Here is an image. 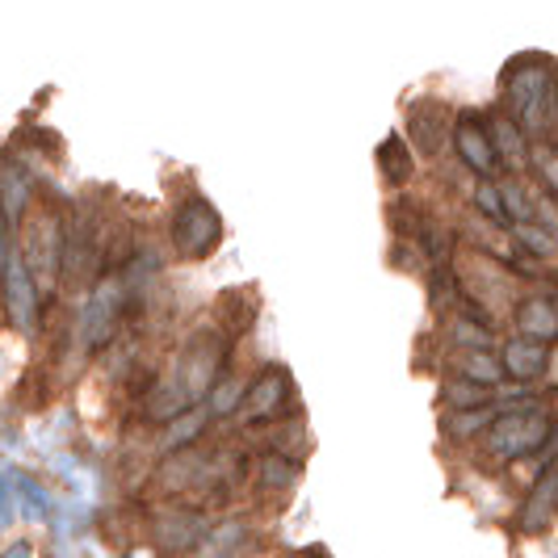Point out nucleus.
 Here are the masks:
<instances>
[{
    "mask_svg": "<svg viewBox=\"0 0 558 558\" xmlns=\"http://www.w3.org/2000/svg\"><path fill=\"white\" fill-rule=\"evenodd\" d=\"M0 202H4V215H9V219H17V215H22V206H26V181H22V177H9Z\"/></svg>",
    "mask_w": 558,
    "mask_h": 558,
    "instance_id": "nucleus-18",
    "label": "nucleus"
},
{
    "mask_svg": "<svg viewBox=\"0 0 558 558\" xmlns=\"http://www.w3.org/2000/svg\"><path fill=\"white\" fill-rule=\"evenodd\" d=\"M223 235V223H219V210L206 202V197H190L177 206V219H172V244L181 256H206V252L219 244Z\"/></svg>",
    "mask_w": 558,
    "mask_h": 558,
    "instance_id": "nucleus-3",
    "label": "nucleus"
},
{
    "mask_svg": "<svg viewBox=\"0 0 558 558\" xmlns=\"http://www.w3.org/2000/svg\"><path fill=\"white\" fill-rule=\"evenodd\" d=\"M118 311H122V286L118 281H101L97 290H93V299H88V307L81 315V336L88 349H97V344H106L113 336V324H118Z\"/></svg>",
    "mask_w": 558,
    "mask_h": 558,
    "instance_id": "nucleus-5",
    "label": "nucleus"
},
{
    "mask_svg": "<svg viewBox=\"0 0 558 558\" xmlns=\"http://www.w3.org/2000/svg\"><path fill=\"white\" fill-rule=\"evenodd\" d=\"M4 558H29V546H13V550H9Z\"/></svg>",
    "mask_w": 558,
    "mask_h": 558,
    "instance_id": "nucleus-22",
    "label": "nucleus"
},
{
    "mask_svg": "<svg viewBox=\"0 0 558 558\" xmlns=\"http://www.w3.org/2000/svg\"><path fill=\"white\" fill-rule=\"evenodd\" d=\"M4 290H9V315L29 328L34 324V281L26 274V256L13 248L9 260H4Z\"/></svg>",
    "mask_w": 558,
    "mask_h": 558,
    "instance_id": "nucleus-9",
    "label": "nucleus"
},
{
    "mask_svg": "<svg viewBox=\"0 0 558 558\" xmlns=\"http://www.w3.org/2000/svg\"><path fill=\"white\" fill-rule=\"evenodd\" d=\"M533 165L542 168L546 185H550V190L558 194V156H555V151H550V147H537V151H533Z\"/></svg>",
    "mask_w": 558,
    "mask_h": 558,
    "instance_id": "nucleus-21",
    "label": "nucleus"
},
{
    "mask_svg": "<svg viewBox=\"0 0 558 558\" xmlns=\"http://www.w3.org/2000/svg\"><path fill=\"white\" fill-rule=\"evenodd\" d=\"M492 140H496V147H500V156L508 165H525V135H521V126L512 118H496L492 122Z\"/></svg>",
    "mask_w": 558,
    "mask_h": 558,
    "instance_id": "nucleus-14",
    "label": "nucleus"
},
{
    "mask_svg": "<svg viewBox=\"0 0 558 558\" xmlns=\"http://www.w3.org/2000/svg\"><path fill=\"white\" fill-rule=\"evenodd\" d=\"M508 101L521 113V122L537 131L546 122V106H550V68L542 56L517 59L508 72Z\"/></svg>",
    "mask_w": 558,
    "mask_h": 558,
    "instance_id": "nucleus-2",
    "label": "nucleus"
},
{
    "mask_svg": "<svg viewBox=\"0 0 558 558\" xmlns=\"http://www.w3.org/2000/svg\"><path fill=\"white\" fill-rule=\"evenodd\" d=\"M475 202H478V210H483L487 219H496V223H508V206H504V194L496 190V185H492V181H483V185H478Z\"/></svg>",
    "mask_w": 558,
    "mask_h": 558,
    "instance_id": "nucleus-17",
    "label": "nucleus"
},
{
    "mask_svg": "<svg viewBox=\"0 0 558 558\" xmlns=\"http://www.w3.org/2000/svg\"><path fill=\"white\" fill-rule=\"evenodd\" d=\"M555 517H558V462H550V466L537 475V483H533L530 500L521 508V521H517V525L525 533H537V530H546Z\"/></svg>",
    "mask_w": 558,
    "mask_h": 558,
    "instance_id": "nucleus-6",
    "label": "nucleus"
},
{
    "mask_svg": "<svg viewBox=\"0 0 558 558\" xmlns=\"http://www.w3.org/2000/svg\"><path fill=\"white\" fill-rule=\"evenodd\" d=\"M550 441V416L542 408H525V412H504L487 424V449L496 458H525Z\"/></svg>",
    "mask_w": 558,
    "mask_h": 558,
    "instance_id": "nucleus-1",
    "label": "nucleus"
},
{
    "mask_svg": "<svg viewBox=\"0 0 558 558\" xmlns=\"http://www.w3.org/2000/svg\"><path fill=\"white\" fill-rule=\"evenodd\" d=\"M453 143H458V156L466 160V168H475L478 177H492V172H496V160H500L496 140L478 126L475 118H462V122L453 126Z\"/></svg>",
    "mask_w": 558,
    "mask_h": 558,
    "instance_id": "nucleus-7",
    "label": "nucleus"
},
{
    "mask_svg": "<svg viewBox=\"0 0 558 558\" xmlns=\"http://www.w3.org/2000/svg\"><path fill=\"white\" fill-rule=\"evenodd\" d=\"M290 391V383H286V374L281 369H269L260 383H252V391L244 395V403H240V420H269L281 412V399Z\"/></svg>",
    "mask_w": 558,
    "mask_h": 558,
    "instance_id": "nucleus-10",
    "label": "nucleus"
},
{
    "mask_svg": "<svg viewBox=\"0 0 558 558\" xmlns=\"http://www.w3.org/2000/svg\"><path fill=\"white\" fill-rule=\"evenodd\" d=\"M517 324L525 336H537V340H555L558 336V307L550 299H525L517 307Z\"/></svg>",
    "mask_w": 558,
    "mask_h": 558,
    "instance_id": "nucleus-11",
    "label": "nucleus"
},
{
    "mask_svg": "<svg viewBox=\"0 0 558 558\" xmlns=\"http://www.w3.org/2000/svg\"><path fill=\"white\" fill-rule=\"evenodd\" d=\"M378 168H383V177L391 185H403L412 177V151H408V143L399 140V135L383 140V147H378Z\"/></svg>",
    "mask_w": 558,
    "mask_h": 558,
    "instance_id": "nucleus-12",
    "label": "nucleus"
},
{
    "mask_svg": "<svg viewBox=\"0 0 558 558\" xmlns=\"http://www.w3.org/2000/svg\"><path fill=\"white\" fill-rule=\"evenodd\" d=\"M294 475H299V471H294L290 462H281V458H269V462H265V483H269V487H290Z\"/></svg>",
    "mask_w": 558,
    "mask_h": 558,
    "instance_id": "nucleus-20",
    "label": "nucleus"
},
{
    "mask_svg": "<svg viewBox=\"0 0 558 558\" xmlns=\"http://www.w3.org/2000/svg\"><path fill=\"white\" fill-rule=\"evenodd\" d=\"M458 369H462L466 378L483 383V387H496V383L504 378V362L492 357V349H466L462 362H458Z\"/></svg>",
    "mask_w": 558,
    "mask_h": 558,
    "instance_id": "nucleus-13",
    "label": "nucleus"
},
{
    "mask_svg": "<svg viewBox=\"0 0 558 558\" xmlns=\"http://www.w3.org/2000/svg\"><path fill=\"white\" fill-rule=\"evenodd\" d=\"M500 362H504V374H508V378H517V383H533V378L546 369L550 353H546V344H542L537 336L521 332L504 344Z\"/></svg>",
    "mask_w": 558,
    "mask_h": 558,
    "instance_id": "nucleus-8",
    "label": "nucleus"
},
{
    "mask_svg": "<svg viewBox=\"0 0 558 558\" xmlns=\"http://www.w3.org/2000/svg\"><path fill=\"white\" fill-rule=\"evenodd\" d=\"M478 424H492V408H487V403H478V408H458V412L446 420V428L453 437H471Z\"/></svg>",
    "mask_w": 558,
    "mask_h": 558,
    "instance_id": "nucleus-15",
    "label": "nucleus"
},
{
    "mask_svg": "<svg viewBox=\"0 0 558 558\" xmlns=\"http://www.w3.org/2000/svg\"><path fill=\"white\" fill-rule=\"evenodd\" d=\"M517 235H521V244H525L530 252H537V256H550V252H555V240H550L542 227L521 223V231H517Z\"/></svg>",
    "mask_w": 558,
    "mask_h": 558,
    "instance_id": "nucleus-19",
    "label": "nucleus"
},
{
    "mask_svg": "<svg viewBox=\"0 0 558 558\" xmlns=\"http://www.w3.org/2000/svg\"><path fill=\"white\" fill-rule=\"evenodd\" d=\"M500 194H504V206H508V219L533 223V202L521 185H512V181H508V185H500Z\"/></svg>",
    "mask_w": 558,
    "mask_h": 558,
    "instance_id": "nucleus-16",
    "label": "nucleus"
},
{
    "mask_svg": "<svg viewBox=\"0 0 558 558\" xmlns=\"http://www.w3.org/2000/svg\"><path fill=\"white\" fill-rule=\"evenodd\" d=\"M408 131H412V140H416L424 156H437L449 135H453V113L437 97H420L416 106L408 110Z\"/></svg>",
    "mask_w": 558,
    "mask_h": 558,
    "instance_id": "nucleus-4",
    "label": "nucleus"
}]
</instances>
